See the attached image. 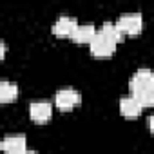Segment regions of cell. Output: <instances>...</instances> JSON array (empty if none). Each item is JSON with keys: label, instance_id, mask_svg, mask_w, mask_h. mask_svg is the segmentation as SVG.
<instances>
[{"label": "cell", "instance_id": "obj_6", "mask_svg": "<svg viewBox=\"0 0 154 154\" xmlns=\"http://www.w3.org/2000/svg\"><path fill=\"white\" fill-rule=\"evenodd\" d=\"M76 27H78V22H76V18L63 15V17H60V18L54 22L53 31H54L56 35H62V36H71V35L74 33Z\"/></svg>", "mask_w": 154, "mask_h": 154}, {"label": "cell", "instance_id": "obj_7", "mask_svg": "<svg viewBox=\"0 0 154 154\" xmlns=\"http://www.w3.org/2000/svg\"><path fill=\"white\" fill-rule=\"evenodd\" d=\"M141 102L134 96V94H131V96H123L122 98V102H120V109H122V112L125 114V116H129V118H136L140 112H141Z\"/></svg>", "mask_w": 154, "mask_h": 154}, {"label": "cell", "instance_id": "obj_10", "mask_svg": "<svg viewBox=\"0 0 154 154\" xmlns=\"http://www.w3.org/2000/svg\"><path fill=\"white\" fill-rule=\"evenodd\" d=\"M17 94H18L17 84L8 82V80L0 82V100H2V102H11V100L17 98Z\"/></svg>", "mask_w": 154, "mask_h": 154}, {"label": "cell", "instance_id": "obj_5", "mask_svg": "<svg viewBox=\"0 0 154 154\" xmlns=\"http://www.w3.org/2000/svg\"><path fill=\"white\" fill-rule=\"evenodd\" d=\"M2 149L8 152V154H22L26 152V138L17 134V136H6L2 140Z\"/></svg>", "mask_w": 154, "mask_h": 154}, {"label": "cell", "instance_id": "obj_13", "mask_svg": "<svg viewBox=\"0 0 154 154\" xmlns=\"http://www.w3.org/2000/svg\"><path fill=\"white\" fill-rule=\"evenodd\" d=\"M149 127H150V129L154 131V114H152V116L149 118Z\"/></svg>", "mask_w": 154, "mask_h": 154}, {"label": "cell", "instance_id": "obj_8", "mask_svg": "<svg viewBox=\"0 0 154 154\" xmlns=\"http://www.w3.org/2000/svg\"><path fill=\"white\" fill-rule=\"evenodd\" d=\"M29 112L35 122H47L53 114V107L49 102H33Z\"/></svg>", "mask_w": 154, "mask_h": 154}, {"label": "cell", "instance_id": "obj_3", "mask_svg": "<svg viewBox=\"0 0 154 154\" xmlns=\"http://www.w3.org/2000/svg\"><path fill=\"white\" fill-rule=\"evenodd\" d=\"M80 93L72 89V87H65V89H60L56 93V105L60 109H71L74 105L80 103Z\"/></svg>", "mask_w": 154, "mask_h": 154}, {"label": "cell", "instance_id": "obj_4", "mask_svg": "<svg viewBox=\"0 0 154 154\" xmlns=\"http://www.w3.org/2000/svg\"><path fill=\"white\" fill-rule=\"evenodd\" d=\"M89 45H91L93 54H96V56H109V54H112V51L116 47V44L111 42L109 38H105L100 31H98V35L93 38V42Z\"/></svg>", "mask_w": 154, "mask_h": 154}, {"label": "cell", "instance_id": "obj_14", "mask_svg": "<svg viewBox=\"0 0 154 154\" xmlns=\"http://www.w3.org/2000/svg\"><path fill=\"white\" fill-rule=\"evenodd\" d=\"M22 154H36V152H33V150H26V152H22Z\"/></svg>", "mask_w": 154, "mask_h": 154}, {"label": "cell", "instance_id": "obj_12", "mask_svg": "<svg viewBox=\"0 0 154 154\" xmlns=\"http://www.w3.org/2000/svg\"><path fill=\"white\" fill-rule=\"evenodd\" d=\"M136 98L141 102V105H154V85L136 94Z\"/></svg>", "mask_w": 154, "mask_h": 154}, {"label": "cell", "instance_id": "obj_2", "mask_svg": "<svg viewBox=\"0 0 154 154\" xmlns=\"http://www.w3.org/2000/svg\"><path fill=\"white\" fill-rule=\"evenodd\" d=\"M141 24H143V20H141V15L140 13H125L118 20V26H120L122 33H129V35L140 33Z\"/></svg>", "mask_w": 154, "mask_h": 154}, {"label": "cell", "instance_id": "obj_11", "mask_svg": "<svg viewBox=\"0 0 154 154\" xmlns=\"http://www.w3.org/2000/svg\"><path fill=\"white\" fill-rule=\"evenodd\" d=\"M100 33L105 36V38H109L111 42H120V38L123 36V33H122V29H120V26L118 24H112V22H105L103 26H102V29H100Z\"/></svg>", "mask_w": 154, "mask_h": 154}, {"label": "cell", "instance_id": "obj_1", "mask_svg": "<svg viewBox=\"0 0 154 154\" xmlns=\"http://www.w3.org/2000/svg\"><path fill=\"white\" fill-rule=\"evenodd\" d=\"M152 85H154V72L150 69H140L131 80V91L134 96L140 94L141 91L152 87Z\"/></svg>", "mask_w": 154, "mask_h": 154}, {"label": "cell", "instance_id": "obj_9", "mask_svg": "<svg viewBox=\"0 0 154 154\" xmlns=\"http://www.w3.org/2000/svg\"><path fill=\"white\" fill-rule=\"evenodd\" d=\"M96 35L98 33H96V27L93 24H78V27L74 29V33L71 35V38L76 40V42H82V44H85V42L91 44Z\"/></svg>", "mask_w": 154, "mask_h": 154}]
</instances>
